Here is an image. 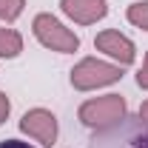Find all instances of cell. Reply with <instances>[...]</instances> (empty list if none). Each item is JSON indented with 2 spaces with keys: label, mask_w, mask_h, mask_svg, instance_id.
<instances>
[{
  "label": "cell",
  "mask_w": 148,
  "mask_h": 148,
  "mask_svg": "<svg viewBox=\"0 0 148 148\" xmlns=\"http://www.w3.org/2000/svg\"><path fill=\"white\" fill-rule=\"evenodd\" d=\"M94 46H97L103 54H108L111 60H117V66H131V63H134V57H137L134 43H131L125 34L114 32V29L100 32V34L94 37Z\"/></svg>",
  "instance_id": "obj_5"
},
{
  "label": "cell",
  "mask_w": 148,
  "mask_h": 148,
  "mask_svg": "<svg viewBox=\"0 0 148 148\" xmlns=\"http://www.w3.org/2000/svg\"><path fill=\"white\" fill-rule=\"evenodd\" d=\"M125 17H128L131 26H137V29L148 32V0H145V3H131L128 12H125Z\"/></svg>",
  "instance_id": "obj_8"
},
{
  "label": "cell",
  "mask_w": 148,
  "mask_h": 148,
  "mask_svg": "<svg viewBox=\"0 0 148 148\" xmlns=\"http://www.w3.org/2000/svg\"><path fill=\"white\" fill-rule=\"evenodd\" d=\"M140 123H143V125L148 128V100L143 103V106H140Z\"/></svg>",
  "instance_id": "obj_13"
},
{
  "label": "cell",
  "mask_w": 148,
  "mask_h": 148,
  "mask_svg": "<svg viewBox=\"0 0 148 148\" xmlns=\"http://www.w3.org/2000/svg\"><path fill=\"white\" fill-rule=\"evenodd\" d=\"M134 148H148V131L143 134V137H137V140H134Z\"/></svg>",
  "instance_id": "obj_14"
},
{
  "label": "cell",
  "mask_w": 148,
  "mask_h": 148,
  "mask_svg": "<svg viewBox=\"0 0 148 148\" xmlns=\"http://www.w3.org/2000/svg\"><path fill=\"white\" fill-rule=\"evenodd\" d=\"M20 131L37 140L43 148H51L57 143V117L46 108H32L23 114L20 120Z\"/></svg>",
  "instance_id": "obj_4"
},
{
  "label": "cell",
  "mask_w": 148,
  "mask_h": 148,
  "mask_svg": "<svg viewBox=\"0 0 148 148\" xmlns=\"http://www.w3.org/2000/svg\"><path fill=\"white\" fill-rule=\"evenodd\" d=\"M125 97H120V94H106V97H97V100H86L80 111H77V117H80V123L83 125H88V128H111V125H117L123 117H125Z\"/></svg>",
  "instance_id": "obj_1"
},
{
  "label": "cell",
  "mask_w": 148,
  "mask_h": 148,
  "mask_svg": "<svg viewBox=\"0 0 148 148\" xmlns=\"http://www.w3.org/2000/svg\"><path fill=\"white\" fill-rule=\"evenodd\" d=\"M23 6H26V0H0V20H6V23L17 20L23 14Z\"/></svg>",
  "instance_id": "obj_9"
},
{
  "label": "cell",
  "mask_w": 148,
  "mask_h": 148,
  "mask_svg": "<svg viewBox=\"0 0 148 148\" xmlns=\"http://www.w3.org/2000/svg\"><path fill=\"white\" fill-rule=\"evenodd\" d=\"M0 148H34V145H29V143H23V140H3Z\"/></svg>",
  "instance_id": "obj_12"
},
{
  "label": "cell",
  "mask_w": 148,
  "mask_h": 148,
  "mask_svg": "<svg viewBox=\"0 0 148 148\" xmlns=\"http://www.w3.org/2000/svg\"><path fill=\"white\" fill-rule=\"evenodd\" d=\"M60 9L69 20L80 23V26H91L108 14L106 0H60Z\"/></svg>",
  "instance_id": "obj_6"
},
{
  "label": "cell",
  "mask_w": 148,
  "mask_h": 148,
  "mask_svg": "<svg viewBox=\"0 0 148 148\" xmlns=\"http://www.w3.org/2000/svg\"><path fill=\"white\" fill-rule=\"evenodd\" d=\"M20 51H23V37H20L14 29L0 26V57L12 60V57H17Z\"/></svg>",
  "instance_id": "obj_7"
},
{
  "label": "cell",
  "mask_w": 148,
  "mask_h": 148,
  "mask_svg": "<svg viewBox=\"0 0 148 148\" xmlns=\"http://www.w3.org/2000/svg\"><path fill=\"white\" fill-rule=\"evenodd\" d=\"M123 77V66L117 63H103L97 57H86L71 69V86L77 91H91V88H103L111 86Z\"/></svg>",
  "instance_id": "obj_2"
},
{
  "label": "cell",
  "mask_w": 148,
  "mask_h": 148,
  "mask_svg": "<svg viewBox=\"0 0 148 148\" xmlns=\"http://www.w3.org/2000/svg\"><path fill=\"white\" fill-rule=\"evenodd\" d=\"M9 111H12V103H9V97L0 91V125L6 123V117H9Z\"/></svg>",
  "instance_id": "obj_10"
},
{
  "label": "cell",
  "mask_w": 148,
  "mask_h": 148,
  "mask_svg": "<svg viewBox=\"0 0 148 148\" xmlns=\"http://www.w3.org/2000/svg\"><path fill=\"white\" fill-rule=\"evenodd\" d=\"M137 86L140 88H148V54H145V63H143L140 74H137Z\"/></svg>",
  "instance_id": "obj_11"
},
{
  "label": "cell",
  "mask_w": 148,
  "mask_h": 148,
  "mask_svg": "<svg viewBox=\"0 0 148 148\" xmlns=\"http://www.w3.org/2000/svg\"><path fill=\"white\" fill-rule=\"evenodd\" d=\"M32 32L34 37L46 46V49H51V51H60V54H71L80 49V37L74 34L71 29H66L63 23L51 14H37L34 23H32Z\"/></svg>",
  "instance_id": "obj_3"
}]
</instances>
